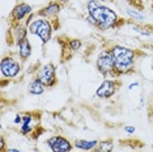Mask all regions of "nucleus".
<instances>
[{
  "mask_svg": "<svg viewBox=\"0 0 153 152\" xmlns=\"http://www.w3.org/2000/svg\"><path fill=\"white\" fill-rule=\"evenodd\" d=\"M7 148H5V140L4 138L1 136V139H0V152H5Z\"/></svg>",
  "mask_w": 153,
  "mask_h": 152,
  "instance_id": "nucleus-21",
  "label": "nucleus"
},
{
  "mask_svg": "<svg viewBox=\"0 0 153 152\" xmlns=\"http://www.w3.org/2000/svg\"><path fill=\"white\" fill-rule=\"evenodd\" d=\"M109 50L111 57H113L118 77L132 74L135 71L137 53L134 49L122 46V45H113V46L109 47Z\"/></svg>",
  "mask_w": 153,
  "mask_h": 152,
  "instance_id": "nucleus-2",
  "label": "nucleus"
},
{
  "mask_svg": "<svg viewBox=\"0 0 153 152\" xmlns=\"http://www.w3.org/2000/svg\"><path fill=\"white\" fill-rule=\"evenodd\" d=\"M5 152H22V151L19 150V148H15V147H8Z\"/></svg>",
  "mask_w": 153,
  "mask_h": 152,
  "instance_id": "nucleus-22",
  "label": "nucleus"
},
{
  "mask_svg": "<svg viewBox=\"0 0 153 152\" xmlns=\"http://www.w3.org/2000/svg\"><path fill=\"white\" fill-rule=\"evenodd\" d=\"M36 76L43 83L46 88H53L58 83L56 67H55L54 63H47V64H43L42 67H39Z\"/></svg>",
  "mask_w": 153,
  "mask_h": 152,
  "instance_id": "nucleus-6",
  "label": "nucleus"
},
{
  "mask_svg": "<svg viewBox=\"0 0 153 152\" xmlns=\"http://www.w3.org/2000/svg\"><path fill=\"white\" fill-rule=\"evenodd\" d=\"M96 68L103 77L107 79H119L115 71V66H114L113 57L110 54L109 47L101 50L96 59Z\"/></svg>",
  "mask_w": 153,
  "mask_h": 152,
  "instance_id": "nucleus-4",
  "label": "nucleus"
},
{
  "mask_svg": "<svg viewBox=\"0 0 153 152\" xmlns=\"http://www.w3.org/2000/svg\"><path fill=\"white\" fill-rule=\"evenodd\" d=\"M45 91H46L45 84L37 77V76H34L32 79V81L29 83V85H27V92L33 96H41L45 93Z\"/></svg>",
  "mask_w": 153,
  "mask_h": 152,
  "instance_id": "nucleus-14",
  "label": "nucleus"
},
{
  "mask_svg": "<svg viewBox=\"0 0 153 152\" xmlns=\"http://www.w3.org/2000/svg\"><path fill=\"white\" fill-rule=\"evenodd\" d=\"M97 144H98L97 139H75L74 140V147L76 150L84 151V152L93 151Z\"/></svg>",
  "mask_w": 153,
  "mask_h": 152,
  "instance_id": "nucleus-13",
  "label": "nucleus"
},
{
  "mask_svg": "<svg viewBox=\"0 0 153 152\" xmlns=\"http://www.w3.org/2000/svg\"><path fill=\"white\" fill-rule=\"evenodd\" d=\"M16 46H17V54H19L20 59L22 62L29 59L30 55H32V45H30V41L27 38H25V39L20 41Z\"/></svg>",
  "mask_w": 153,
  "mask_h": 152,
  "instance_id": "nucleus-12",
  "label": "nucleus"
},
{
  "mask_svg": "<svg viewBox=\"0 0 153 152\" xmlns=\"http://www.w3.org/2000/svg\"><path fill=\"white\" fill-rule=\"evenodd\" d=\"M115 143L113 139H105V140H98V144L93 150V152H113Z\"/></svg>",
  "mask_w": 153,
  "mask_h": 152,
  "instance_id": "nucleus-16",
  "label": "nucleus"
},
{
  "mask_svg": "<svg viewBox=\"0 0 153 152\" xmlns=\"http://www.w3.org/2000/svg\"><path fill=\"white\" fill-rule=\"evenodd\" d=\"M123 129H124V131H126L127 134H130V135H132V134H135V131H136V127H135V126H130V125L124 126Z\"/></svg>",
  "mask_w": 153,
  "mask_h": 152,
  "instance_id": "nucleus-19",
  "label": "nucleus"
},
{
  "mask_svg": "<svg viewBox=\"0 0 153 152\" xmlns=\"http://www.w3.org/2000/svg\"><path fill=\"white\" fill-rule=\"evenodd\" d=\"M127 13H128V16H131V17H134L135 20H137V21H141V20H144V16L140 15L137 11H135V9H127Z\"/></svg>",
  "mask_w": 153,
  "mask_h": 152,
  "instance_id": "nucleus-17",
  "label": "nucleus"
},
{
  "mask_svg": "<svg viewBox=\"0 0 153 152\" xmlns=\"http://www.w3.org/2000/svg\"><path fill=\"white\" fill-rule=\"evenodd\" d=\"M62 9V4L59 1H51L48 3L46 7H43L42 9H39L36 16L37 17H43V19H51V21H53L54 19H56V16L59 15V12H60Z\"/></svg>",
  "mask_w": 153,
  "mask_h": 152,
  "instance_id": "nucleus-10",
  "label": "nucleus"
},
{
  "mask_svg": "<svg viewBox=\"0 0 153 152\" xmlns=\"http://www.w3.org/2000/svg\"><path fill=\"white\" fill-rule=\"evenodd\" d=\"M130 152H139V151H130Z\"/></svg>",
  "mask_w": 153,
  "mask_h": 152,
  "instance_id": "nucleus-26",
  "label": "nucleus"
},
{
  "mask_svg": "<svg viewBox=\"0 0 153 152\" xmlns=\"http://www.w3.org/2000/svg\"><path fill=\"white\" fill-rule=\"evenodd\" d=\"M119 87H120L119 79H105V80L98 85V88H97L96 96L102 100L111 98L118 92Z\"/></svg>",
  "mask_w": 153,
  "mask_h": 152,
  "instance_id": "nucleus-7",
  "label": "nucleus"
},
{
  "mask_svg": "<svg viewBox=\"0 0 153 152\" xmlns=\"http://www.w3.org/2000/svg\"><path fill=\"white\" fill-rule=\"evenodd\" d=\"M152 70H153V66H152Z\"/></svg>",
  "mask_w": 153,
  "mask_h": 152,
  "instance_id": "nucleus-27",
  "label": "nucleus"
},
{
  "mask_svg": "<svg viewBox=\"0 0 153 152\" xmlns=\"http://www.w3.org/2000/svg\"><path fill=\"white\" fill-rule=\"evenodd\" d=\"M43 131H45V130L42 129V127H39V126H38V127H36V129L33 130V133L30 134V135H32V138H33V139H37V138L41 134L43 133Z\"/></svg>",
  "mask_w": 153,
  "mask_h": 152,
  "instance_id": "nucleus-18",
  "label": "nucleus"
},
{
  "mask_svg": "<svg viewBox=\"0 0 153 152\" xmlns=\"http://www.w3.org/2000/svg\"><path fill=\"white\" fill-rule=\"evenodd\" d=\"M32 122H33V114H29V113H25L22 114V123L20 126V133L21 135H30L33 133V126H32Z\"/></svg>",
  "mask_w": 153,
  "mask_h": 152,
  "instance_id": "nucleus-15",
  "label": "nucleus"
},
{
  "mask_svg": "<svg viewBox=\"0 0 153 152\" xmlns=\"http://www.w3.org/2000/svg\"><path fill=\"white\" fill-rule=\"evenodd\" d=\"M13 123H15V125H21L22 123V114H16L15 119H13Z\"/></svg>",
  "mask_w": 153,
  "mask_h": 152,
  "instance_id": "nucleus-20",
  "label": "nucleus"
},
{
  "mask_svg": "<svg viewBox=\"0 0 153 152\" xmlns=\"http://www.w3.org/2000/svg\"><path fill=\"white\" fill-rule=\"evenodd\" d=\"M98 1H111V0H98Z\"/></svg>",
  "mask_w": 153,
  "mask_h": 152,
  "instance_id": "nucleus-25",
  "label": "nucleus"
},
{
  "mask_svg": "<svg viewBox=\"0 0 153 152\" xmlns=\"http://www.w3.org/2000/svg\"><path fill=\"white\" fill-rule=\"evenodd\" d=\"M46 146L51 152H72L74 143H71L67 138L63 135H53L46 139Z\"/></svg>",
  "mask_w": 153,
  "mask_h": 152,
  "instance_id": "nucleus-8",
  "label": "nucleus"
},
{
  "mask_svg": "<svg viewBox=\"0 0 153 152\" xmlns=\"http://www.w3.org/2000/svg\"><path fill=\"white\" fill-rule=\"evenodd\" d=\"M55 1H59V3H60V4H62V3L65 1V0H55Z\"/></svg>",
  "mask_w": 153,
  "mask_h": 152,
  "instance_id": "nucleus-24",
  "label": "nucleus"
},
{
  "mask_svg": "<svg viewBox=\"0 0 153 152\" xmlns=\"http://www.w3.org/2000/svg\"><path fill=\"white\" fill-rule=\"evenodd\" d=\"M33 13V7L26 4V3H19L15 8L11 11L9 15V22L11 25H15L17 22H22Z\"/></svg>",
  "mask_w": 153,
  "mask_h": 152,
  "instance_id": "nucleus-9",
  "label": "nucleus"
},
{
  "mask_svg": "<svg viewBox=\"0 0 153 152\" xmlns=\"http://www.w3.org/2000/svg\"><path fill=\"white\" fill-rule=\"evenodd\" d=\"M27 30H29L30 34L39 38L43 45H46L53 37L54 25L50 20L43 19V17H37L36 13H34L33 20L27 25Z\"/></svg>",
  "mask_w": 153,
  "mask_h": 152,
  "instance_id": "nucleus-3",
  "label": "nucleus"
},
{
  "mask_svg": "<svg viewBox=\"0 0 153 152\" xmlns=\"http://www.w3.org/2000/svg\"><path fill=\"white\" fill-rule=\"evenodd\" d=\"M136 85H139V83H132V84L130 85V87H128V89H132L134 87H136Z\"/></svg>",
  "mask_w": 153,
  "mask_h": 152,
  "instance_id": "nucleus-23",
  "label": "nucleus"
},
{
  "mask_svg": "<svg viewBox=\"0 0 153 152\" xmlns=\"http://www.w3.org/2000/svg\"><path fill=\"white\" fill-rule=\"evenodd\" d=\"M29 30H27V25L22 22H17L15 25H11V37L13 38V43H19L20 41L27 38Z\"/></svg>",
  "mask_w": 153,
  "mask_h": 152,
  "instance_id": "nucleus-11",
  "label": "nucleus"
},
{
  "mask_svg": "<svg viewBox=\"0 0 153 152\" xmlns=\"http://www.w3.org/2000/svg\"><path fill=\"white\" fill-rule=\"evenodd\" d=\"M86 11H88L86 20L90 22V25L97 28L98 30L105 32L120 25L122 20L118 13L107 5L101 4L98 0H89L86 3Z\"/></svg>",
  "mask_w": 153,
  "mask_h": 152,
  "instance_id": "nucleus-1",
  "label": "nucleus"
},
{
  "mask_svg": "<svg viewBox=\"0 0 153 152\" xmlns=\"http://www.w3.org/2000/svg\"><path fill=\"white\" fill-rule=\"evenodd\" d=\"M0 72H1L3 79H8V80L15 79L21 72V63L13 55L3 57L0 62Z\"/></svg>",
  "mask_w": 153,
  "mask_h": 152,
  "instance_id": "nucleus-5",
  "label": "nucleus"
}]
</instances>
